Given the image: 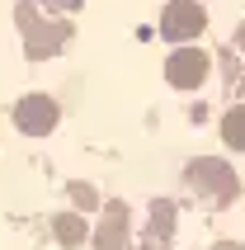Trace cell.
Instances as JSON below:
<instances>
[{"label": "cell", "instance_id": "obj_9", "mask_svg": "<svg viewBox=\"0 0 245 250\" xmlns=\"http://www.w3.org/2000/svg\"><path fill=\"white\" fill-rule=\"evenodd\" d=\"M222 142H226L231 151H245V104L226 109V118H222Z\"/></svg>", "mask_w": 245, "mask_h": 250}, {"label": "cell", "instance_id": "obj_7", "mask_svg": "<svg viewBox=\"0 0 245 250\" xmlns=\"http://www.w3.org/2000/svg\"><path fill=\"white\" fill-rule=\"evenodd\" d=\"M170 236H175V203H170V198H156V203H151L146 246L142 250H170Z\"/></svg>", "mask_w": 245, "mask_h": 250}, {"label": "cell", "instance_id": "obj_10", "mask_svg": "<svg viewBox=\"0 0 245 250\" xmlns=\"http://www.w3.org/2000/svg\"><path fill=\"white\" fill-rule=\"evenodd\" d=\"M66 194H71V203H76L81 217L99 208V189H95V184H81V180H76V184H66Z\"/></svg>", "mask_w": 245, "mask_h": 250}, {"label": "cell", "instance_id": "obj_6", "mask_svg": "<svg viewBox=\"0 0 245 250\" xmlns=\"http://www.w3.org/2000/svg\"><path fill=\"white\" fill-rule=\"evenodd\" d=\"M127 231H132V212H127V203H109L104 217H99V227L90 231V246H95V250H127Z\"/></svg>", "mask_w": 245, "mask_h": 250}, {"label": "cell", "instance_id": "obj_5", "mask_svg": "<svg viewBox=\"0 0 245 250\" xmlns=\"http://www.w3.org/2000/svg\"><path fill=\"white\" fill-rule=\"evenodd\" d=\"M207 71H212V62L198 47H179V52L165 57V81L175 85V90H198L207 81Z\"/></svg>", "mask_w": 245, "mask_h": 250}, {"label": "cell", "instance_id": "obj_1", "mask_svg": "<svg viewBox=\"0 0 245 250\" xmlns=\"http://www.w3.org/2000/svg\"><path fill=\"white\" fill-rule=\"evenodd\" d=\"M184 184H189L198 198H207L212 208H226V203H236V194H241V175H236V166H226V161H217V156H198V161H189Z\"/></svg>", "mask_w": 245, "mask_h": 250}, {"label": "cell", "instance_id": "obj_13", "mask_svg": "<svg viewBox=\"0 0 245 250\" xmlns=\"http://www.w3.org/2000/svg\"><path fill=\"white\" fill-rule=\"evenodd\" d=\"M241 47H245V28H241Z\"/></svg>", "mask_w": 245, "mask_h": 250}, {"label": "cell", "instance_id": "obj_3", "mask_svg": "<svg viewBox=\"0 0 245 250\" xmlns=\"http://www.w3.org/2000/svg\"><path fill=\"white\" fill-rule=\"evenodd\" d=\"M57 118H61V109H57V99H47V95H24L14 104V127H19L24 137H47L57 127Z\"/></svg>", "mask_w": 245, "mask_h": 250}, {"label": "cell", "instance_id": "obj_12", "mask_svg": "<svg viewBox=\"0 0 245 250\" xmlns=\"http://www.w3.org/2000/svg\"><path fill=\"white\" fill-rule=\"evenodd\" d=\"M212 250H245V241H217Z\"/></svg>", "mask_w": 245, "mask_h": 250}, {"label": "cell", "instance_id": "obj_8", "mask_svg": "<svg viewBox=\"0 0 245 250\" xmlns=\"http://www.w3.org/2000/svg\"><path fill=\"white\" fill-rule=\"evenodd\" d=\"M52 236H57V246L76 250V246H85V241H90V227H85L81 212H57V217H52Z\"/></svg>", "mask_w": 245, "mask_h": 250}, {"label": "cell", "instance_id": "obj_11", "mask_svg": "<svg viewBox=\"0 0 245 250\" xmlns=\"http://www.w3.org/2000/svg\"><path fill=\"white\" fill-rule=\"evenodd\" d=\"M47 10H81V0H47Z\"/></svg>", "mask_w": 245, "mask_h": 250}, {"label": "cell", "instance_id": "obj_4", "mask_svg": "<svg viewBox=\"0 0 245 250\" xmlns=\"http://www.w3.org/2000/svg\"><path fill=\"white\" fill-rule=\"evenodd\" d=\"M203 24H207V14H203V5H198V0H170V5H165V14H161V33H165L170 42L198 38V33H203Z\"/></svg>", "mask_w": 245, "mask_h": 250}, {"label": "cell", "instance_id": "obj_2", "mask_svg": "<svg viewBox=\"0 0 245 250\" xmlns=\"http://www.w3.org/2000/svg\"><path fill=\"white\" fill-rule=\"evenodd\" d=\"M19 28H24V38H28V57H33V62L57 57L61 42H66V24H42L33 5H19Z\"/></svg>", "mask_w": 245, "mask_h": 250}]
</instances>
